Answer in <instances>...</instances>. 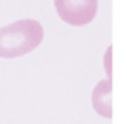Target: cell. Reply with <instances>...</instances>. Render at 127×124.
Returning a JSON list of instances; mask_svg holds the SVG:
<instances>
[{
  "instance_id": "7a4b0ae2",
  "label": "cell",
  "mask_w": 127,
  "mask_h": 124,
  "mask_svg": "<svg viewBox=\"0 0 127 124\" xmlns=\"http://www.w3.org/2000/svg\"><path fill=\"white\" fill-rule=\"evenodd\" d=\"M59 17L74 27L90 24L97 13V0H54Z\"/></svg>"
},
{
  "instance_id": "3957f363",
  "label": "cell",
  "mask_w": 127,
  "mask_h": 124,
  "mask_svg": "<svg viewBox=\"0 0 127 124\" xmlns=\"http://www.w3.org/2000/svg\"><path fill=\"white\" fill-rule=\"evenodd\" d=\"M110 91H112V84L110 81H102L97 84L92 94V104H94L95 111L104 118H110L112 116V101H110Z\"/></svg>"
},
{
  "instance_id": "6da1fadb",
  "label": "cell",
  "mask_w": 127,
  "mask_h": 124,
  "mask_svg": "<svg viewBox=\"0 0 127 124\" xmlns=\"http://www.w3.org/2000/svg\"><path fill=\"white\" fill-rule=\"evenodd\" d=\"M44 40V29L37 20L24 19L0 29V57L13 59L37 49Z\"/></svg>"
}]
</instances>
